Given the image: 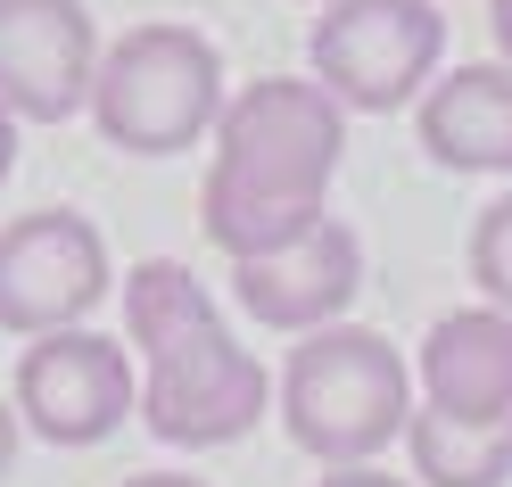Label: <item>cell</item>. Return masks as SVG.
I'll list each match as a JSON object with an SVG mask.
<instances>
[{
	"instance_id": "cell-13",
	"label": "cell",
	"mask_w": 512,
	"mask_h": 487,
	"mask_svg": "<svg viewBox=\"0 0 512 487\" xmlns=\"http://www.w3.org/2000/svg\"><path fill=\"white\" fill-rule=\"evenodd\" d=\"M471 281H479V298H488V306L512 314V190L471 223Z\"/></svg>"
},
{
	"instance_id": "cell-18",
	"label": "cell",
	"mask_w": 512,
	"mask_h": 487,
	"mask_svg": "<svg viewBox=\"0 0 512 487\" xmlns=\"http://www.w3.org/2000/svg\"><path fill=\"white\" fill-rule=\"evenodd\" d=\"M124 487H207V479H190V471H141V479H124Z\"/></svg>"
},
{
	"instance_id": "cell-12",
	"label": "cell",
	"mask_w": 512,
	"mask_h": 487,
	"mask_svg": "<svg viewBox=\"0 0 512 487\" xmlns=\"http://www.w3.org/2000/svg\"><path fill=\"white\" fill-rule=\"evenodd\" d=\"M405 454H413V479L422 487H504L512 479V421L471 430V421H446L430 405H413Z\"/></svg>"
},
{
	"instance_id": "cell-9",
	"label": "cell",
	"mask_w": 512,
	"mask_h": 487,
	"mask_svg": "<svg viewBox=\"0 0 512 487\" xmlns=\"http://www.w3.org/2000/svg\"><path fill=\"white\" fill-rule=\"evenodd\" d=\"M364 289V240L347 232L339 215L306 223L298 240H281L265 256H240L232 265V298L248 322H265V331H323V322H347V306H356Z\"/></svg>"
},
{
	"instance_id": "cell-11",
	"label": "cell",
	"mask_w": 512,
	"mask_h": 487,
	"mask_svg": "<svg viewBox=\"0 0 512 487\" xmlns=\"http://www.w3.org/2000/svg\"><path fill=\"white\" fill-rule=\"evenodd\" d=\"M413 133H422L430 166L446 174H512V67L471 58L455 75H430Z\"/></svg>"
},
{
	"instance_id": "cell-1",
	"label": "cell",
	"mask_w": 512,
	"mask_h": 487,
	"mask_svg": "<svg viewBox=\"0 0 512 487\" xmlns=\"http://www.w3.org/2000/svg\"><path fill=\"white\" fill-rule=\"evenodd\" d=\"M347 157V108L323 83L256 75L215 116V166L199 190L207 240L232 256H265L331 215V174Z\"/></svg>"
},
{
	"instance_id": "cell-17",
	"label": "cell",
	"mask_w": 512,
	"mask_h": 487,
	"mask_svg": "<svg viewBox=\"0 0 512 487\" xmlns=\"http://www.w3.org/2000/svg\"><path fill=\"white\" fill-rule=\"evenodd\" d=\"M17 430H25V421L0 405V479H9V463H17Z\"/></svg>"
},
{
	"instance_id": "cell-2",
	"label": "cell",
	"mask_w": 512,
	"mask_h": 487,
	"mask_svg": "<svg viewBox=\"0 0 512 487\" xmlns=\"http://www.w3.org/2000/svg\"><path fill=\"white\" fill-rule=\"evenodd\" d=\"M124 331L141 347V421L149 438L166 446H232L248 438L273 405V372L232 339V322L215 314L207 281L174 265V256H149V265L124 273Z\"/></svg>"
},
{
	"instance_id": "cell-3",
	"label": "cell",
	"mask_w": 512,
	"mask_h": 487,
	"mask_svg": "<svg viewBox=\"0 0 512 487\" xmlns=\"http://www.w3.org/2000/svg\"><path fill=\"white\" fill-rule=\"evenodd\" d=\"M281 397V430L314 463H372L380 446L405 438L413 421V364L397 339L364 331V322H323L290 347V364L273 380Z\"/></svg>"
},
{
	"instance_id": "cell-6",
	"label": "cell",
	"mask_w": 512,
	"mask_h": 487,
	"mask_svg": "<svg viewBox=\"0 0 512 487\" xmlns=\"http://www.w3.org/2000/svg\"><path fill=\"white\" fill-rule=\"evenodd\" d=\"M108 240L100 223L75 207H34L0 232V331L42 339L75 331V322L108 298Z\"/></svg>"
},
{
	"instance_id": "cell-14",
	"label": "cell",
	"mask_w": 512,
	"mask_h": 487,
	"mask_svg": "<svg viewBox=\"0 0 512 487\" xmlns=\"http://www.w3.org/2000/svg\"><path fill=\"white\" fill-rule=\"evenodd\" d=\"M314 487H422V479H389V471H372V463H331Z\"/></svg>"
},
{
	"instance_id": "cell-4",
	"label": "cell",
	"mask_w": 512,
	"mask_h": 487,
	"mask_svg": "<svg viewBox=\"0 0 512 487\" xmlns=\"http://www.w3.org/2000/svg\"><path fill=\"white\" fill-rule=\"evenodd\" d=\"M223 50L199 34V25H133L100 50V75H91V124L100 141L124 157H182L215 133L223 116Z\"/></svg>"
},
{
	"instance_id": "cell-15",
	"label": "cell",
	"mask_w": 512,
	"mask_h": 487,
	"mask_svg": "<svg viewBox=\"0 0 512 487\" xmlns=\"http://www.w3.org/2000/svg\"><path fill=\"white\" fill-rule=\"evenodd\" d=\"M488 34H496V58L512 67V0H488Z\"/></svg>"
},
{
	"instance_id": "cell-5",
	"label": "cell",
	"mask_w": 512,
	"mask_h": 487,
	"mask_svg": "<svg viewBox=\"0 0 512 487\" xmlns=\"http://www.w3.org/2000/svg\"><path fill=\"white\" fill-rule=\"evenodd\" d=\"M306 58H314V83L347 116H397L438 75L446 17L438 0H323Z\"/></svg>"
},
{
	"instance_id": "cell-8",
	"label": "cell",
	"mask_w": 512,
	"mask_h": 487,
	"mask_svg": "<svg viewBox=\"0 0 512 487\" xmlns=\"http://www.w3.org/2000/svg\"><path fill=\"white\" fill-rule=\"evenodd\" d=\"M100 25L83 0H0V100L17 124H67L91 108Z\"/></svg>"
},
{
	"instance_id": "cell-10",
	"label": "cell",
	"mask_w": 512,
	"mask_h": 487,
	"mask_svg": "<svg viewBox=\"0 0 512 487\" xmlns=\"http://www.w3.org/2000/svg\"><path fill=\"white\" fill-rule=\"evenodd\" d=\"M413 388L422 405L471 430L512 421V314L504 306H455L430 322L422 355H413Z\"/></svg>"
},
{
	"instance_id": "cell-7",
	"label": "cell",
	"mask_w": 512,
	"mask_h": 487,
	"mask_svg": "<svg viewBox=\"0 0 512 487\" xmlns=\"http://www.w3.org/2000/svg\"><path fill=\"white\" fill-rule=\"evenodd\" d=\"M141 413L133 355L100 331H42L17 355V421L50 446H100Z\"/></svg>"
},
{
	"instance_id": "cell-16",
	"label": "cell",
	"mask_w": 512,
	"mask_h": 487,
	"mask_svg": "<svg viewBox=\"0 0 512 487\" xmlns=\"http://www.w3.org/2000/svg\"><path fill=\"white\" fill-rule=\"evenodd\" d=\"M9 166H17V108L0 100V182H9Z\"/></svg>"
}]
</instances>
